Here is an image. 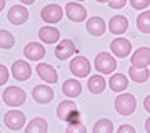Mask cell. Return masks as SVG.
Masks as SVG:
<instances>
[{"instance_id":"34","label":"cell","mask_w":150,"mask_h":133,"mask_svg":"<svg viewBox=\"0 0 150 133\" xmlns=\"http://www.w3.org/2000/svg\"><path fill=\"white\" fill-rule=\"evenodd\" d=\"M22 4H23V5H32L33 2H35V0H20Z\"/></svg>"},{"instance_id":"35","label":"cell","mask_w":150,"mask_h":133,"mask_svg":"<svg viewBox=\"0 0 150 133\" xmlns=\"http://www.w3.org/2000/svg\"><path fill=\"white\" fill-rule=\"evenodd\" d=\"M145 130H147V132L150 133V118L147 120V122H145Z\"/></svg>"},{"instance_id":"20","label":"cell","mask_w":150,"mask_h":133,"mask_svg":"<svg viewBox=\"0 0 150 133\" xmlns=\"http://www.w3.org/2000/svg\"><path fill=\"white\" fill-rule=\"evenodd\" d=\"M62 91H64V93L69 96V98H77V96L82 93L80 82H79V80H75V78L67 80L64 85H62Z\"/></svg>"},{"instance_id":"9","label":"cell","mask_w":150,"mask_h":133,"mask_svg":"<svg viewBox=\"0 0 150 133\" xmlns=\"http://www.w3.org/2000/svg\"><path fill=\"white\" fill-rule=\"evenodd\" d=\"M65 15L69 17L72 22H83L87 17L85 7L80 5L79 2H69L65 5Z\"/></svg>"},{"instance_id":"11","label":"cell","mask_w":150,"mask_h":133,"mask_svg":"<svg viewBox=\"0 0 150 133\" xmlns=\"http://www.w3.org/2000/svg\"><path fill=\"white\" fill-rule=\"evenodd\" d=\"M12 75L15 77V80H20V82L28 80L30 75H32V68H30L28 62H25V60L13 62V65H12Z\"/></svg>"},{"instance_id":"37","label":"cell","mask_w":150,"mask_h":133,"mask_svg":"<svg viewBox=\"0 0 150 133\" xmlns=\"http://www.w3.org/2000/svg\"><path fill=\"white\" fill-rule=\"evenodd\" d=\"M97 2H98V4H107L108 0H97Z\"/></svg>"},{"instance_id":"14","label":"cell","mask_w":150,"mask_h":133,"mask_svg":"<svg viewBox=\"0 0 150 133\" xmlns=\"http://www.w3.org/2000/svg\"><path fill=\"white\" fill-rule=\"evenodd\" d=\"M37 73L38 77L47 82V83H57L59 82V73L57 70L52 67V65H47V63H38L37 65Z\"/></svg>"},{"instance_id":"15","label":"cell","mask_w":150,"mask_h":133,"mask_svg":"<svg viewBox=\"0 0 150 133\" xmlns=\"http://www.w3.org/2000/svg\"><path fill=\"white\" fill-rule=\"evenodd\" d=\"M134 67H149L150 65V48L149 47H140L132 53L130 58Z\"/></svg>"},{"instance_id":"21","label":"cell","mask_w":150,"mask_h":133,"mask_svg":"<svg viewBox=\"0 0 150 133\" xmlns=\"http://www.w3.org/2000/svg\"><path fill=\"white\" fill-rule=\"evenodd\" d=\"M108 85H110V90L113 91H123L129 87V80L123 73H113L108 80Z\"/></svg>"},{"instance_id":"1","label":"cell","mask_w":150,"mask_h":133,"mask_svg":"<svg viewBox=\"0 0 150 133\" xmlns=\"http://www.w3.org/2000/svg\"><path fill=\"white\" fill-rule=\"evenodd\" d=\"M57 117L62 122L79 123L82 118V113L72 100H64V101H60V105L57 106Z\"/></svg>"},{"instance_id":"26","label":"cell","mask_w":150,"mask_h":133,"mask_svg":"<svg viewBox=\"0 0 150 133\" xmlns=\"http://www.w3.org/2000/svg\"><path fill=\"white\" fill-rule=\"evenodd\" d=\"M15 45V37L13 33H10L8 30H0V48L8 50Z\"/></svg>"},{"instance_id":"13","label":"cell","mask_w":150,"mask_h":133,"mask_svg":"<svg viewBox=\"0 0 150 133\" xmlns=\"http://www.w3.org/2000/svg\"><path fill=\"white\" fill-rule=\"evenodd\" d=\"M105 30H107V25L102 17H92L87 20V32L93 37H102Z\"/></svg>"},{"instance_id":"16","label":"cell","mask_w":150,"mask_h":133,"mask_svg":"<svg viewBox=\"0 0 150 133\" xmlns=\"http://www.w3.org/2000/svg\"><path fill=\"white\" fill-rule=\"evenodd\" d=\"M23 55H25L30 62H37V60L43 58V55H45V48H43L42 43L30 42V43L25 45V48H23Z\"/></svg>"},{"instance_id":"23","label":"cell","mask_w":150,"mask_h":133,"mask_svg":"<svg viewBox=\"0 0 150 133\" xmlns=\"http://www.w3.org/2000/svg\"><path fill=\"white\" fill-rule=\"evenodd\" d=\"M87 87H88V90H90L92 93L98 95V93H102V91L105 90L107 82H105V78H103L102 75H93V77H90V78H88Z\"/></svg>"},{"instance_id":"30","label":"cell","mask_w":150,"mask_h":133,"mask_svg":"<svg viewBox=\"0 0 150 133\" xmlns=\"http://www.w3.org/2000/svg\"><path fill=\"white\" fill-rule=\"evenodd\" d=\"M8 70H7V67H4V65H0V87L5 85L7 82H8Z\"/></svg>"},{"instance_id":"29","label":"cell","mask_w":150,"mask_h":133,"mask_svg":"<svg viewBox=\"0 0 150 133\" xmlns=\"http://www.w3.org/2000/svg\"><path fill=\"white\" fill-rule=\"evenodd\" d=\"M150 4V0H130V5L134 7L135 10H144L147 8Z\"/></svg>"},{"instance_id":"32","label":"cell","mask_w":150,"mask_h":133,"mask_svg":"<svg viewBox=\"0 0 150 133\" xmlns=\"http://www.w3.org/2000/svg\"><path fill=\"white\" fill-rule=\"evenodd\" d=\"M117 132H118V133H123V132H127V133H135V128H134V127H130V125H122V127H118V128H117Z\"/></svg>"},{"instance_id":"6","label":"cell","mask_w":150,"mask_h":133,"mask_svg":"<svg viewBox=\"0 0 150 133\" xmlns=\"http://www.w3.org/2000/svg\"><path fill=\"white\" fill-rule=\"evenodd\" d=\"M90 62H88V58H85V57H75V58H72V62H70V72L75 75V77H79V78H83V77H87V75L90 73Z\"/></svg>"},{"instance_id":"22","label":"cell","mask_w":150,"mask_h":133,"mask_svg":"<svg viewBox=\"0 0 150 133\" xmlns=\"http://www.w3.org/2000/svg\"><path fill=\"white\" fill-rule=\"evenodd\" d=\"M129 75L130 78L134 80V82H137V83H144V82H147L150 77V72L147 67H130L129 68Z\"/></svg>"},{"instance_id":"38","label":"cell","mask_w":150,"mask_h":133,"mask_svg":"<svg viewBox=\"0 0 150 133\" xmlns=\"http://www.w3.org/2000/svg\"><path fill=\"white\" fill-rule=\"evenodd\" d=\"M77 2H83V0H77Z\"/></svg>"},{"instance_id":"19","label":"cell","mask_w":150,"mask_h":133,"mask_svg":"<svg viewBox=\"0 0 150 133\" xmlns=\"http://www.w3.org/2000/svg\"><path fill=\"white\" fill-rule=\"evenodd\" d=\"M38 38L45 43H55L60 38V32L55 27H42L38 30Z\"/></svg>"},{"instance_id":"4","label":"cell","mask_w":150,"mask_h":133,"mask_svg":"<svg viewBox=\"0 0 150 133\" xmlns=\"http://www.w3.org/2000/svg\"><path fill=\"white\" fill-rule=\"evenodd\" d=\"M95 68L103 75H110L117 68V62H115V58H113L110 53L102 52L95 57Z\"/></svg>"},{"instance_id":"7","label":"cell","mask_w":150,"mask_h":133,"mask_svg":"<svg viewBox=\"0 0 150 133\" xmlns=\"http://www.w3.org/2000/svg\"><path fill=\"white\" fill-rule=\"evenodd\" d=\"M4 122L10 130H22L25 127V115L20 110H8L4 117Z\"/></svg>"},{"instance_id":"2","label":"cell","mask_w":150,"mask_h":133,"mask_svg":"<svg viewBox=\"0 0 150 133\" xmlns=\"http://www.w3.org/2000/svg\"><path fill=\"white\" fill-rule=\"evenodd\" d=\"M137 108V100L132 93H122L115 98V110L120 115H132Z\"/></svg>"},{"instance_id":"3","label":"cell","mask_w":150,"mask_h":133,"mask_svg":"<svg viewBox=\"0 0 150 133\" xmlns=\"http://www.w3.org/2000/svg\"><path fill=\"white\" fill-rule=\"evenodd\" d=\"M2 98H4V103H7L8 106H20L25 103L27 95L18 87H7L2 93Z\"/></svg>"},{"instance_id":"33","label":"cell","mask_w":150,"mask_h":133,"mask_svg":"<svg viewBox=\"0 0 150 133\" xmlns=\"http://www.w3.org/2000/svg\"><path fill=\"white\" fill-rule=\"evenodd\" d=\"M144 106H145V110H147V112L150 113V95L144 100Z\"/></svg>"},{"instance_id":"5","label":"cell","mask_w":150,"mask_h":133,"mask_svg":"<svg viewBox=\"0 0 150 133\" xmlns=\"http://www.w3.org/2000/svg\"><path fill=\"white\" fill-rule=\"evenodd\" d=\"M40 17H42L43 22H47V23H57V22L62 20V17H64V8L57 4H48L42 8L40 12Z\"/></svg>"},{"instance_id":"10","label":"cell","mask_w":150,"mask_h":133,"mask_svg":"<svg viewBox=\"0 0 150 133\" xmlns=\"http://www.w3.org/2000/svg\"><path fill=\"white\" fill-rule=\"evenodd\" d=\"M32 98L37 103H42V105L50 103V101L54 100V90L48 85H37L32 90Z\"/></svg>"},{"instance_id":"27","label":"cell","mask_w":150,"mask_h":133,"mask_svg":"<svg viewBox=\"0 0 150 133\" xmlns=\"http://www.w3.org/2000/svg\"><path fill=\"white\" fill-rule=\"evenodd\" d=\"M113 132V123L108 118H102L93 125V133H112Z\"/></svg>"},{"instance_id":"36","label":"cell","mask_w":150,"mask_h":133,"mask_svg":"<svg viewBox=\"0 0 150 133\" xmlns=\"http://www.w3.org/2000/svg\"><path fill=\"white\" fill-rule=\"evenodd\" d=\"M4 7H5V0H0V12L4 10Z\"/></svg>"},{"instance_id":"17","label":"cell","mask_w":150,"mask_h":133,"mask_svg":"<svg viewBox=\"0 0 150 133\" xmlns=\"http://www.w3.org/2000/svg\"><path fill=\"white\" fill-rule=\"evenodd\" d=\"M74 53H77V48H75L72 40H62V42L57 45V48H55V57L59 60H67V58H70Z\"/></svg>"},{"instance_id":"8","label":"cell","mask_w":150,"mask_h":133,"mask_svg":"<svg viewBox=\"0 0 150 133\" xmlns=\"http://www.w3.org/2000/svg\"><path fill=\"white\" fill-rule=\"evenodd\" d=\"M110 50H112L113 55H117L120 58H125L132 53V43L127 38H122V37L113 38L112 43H110Z\"/></svg>"},{"instance_id":"18","label":"cell","mask_w":150,"mask_h":133,"mask_svg":"<svg viewBox=\"0 0 150 133\" xmlns=\"http://www.w3.org/2000/svg\"><path fill=\"white\" fill-rule=\"evenodd\" d=\"M108 28H110V32L115 33V35L125 33L127 32V28H129V20H127V17H123V15L112 17L110 22H108Z\"/></svg>"},{"instance_id":"25","label":"cell","mask_w":150,"mask_h":133,"mask_svg":"<svg viewBox=\"0 0 150 133\" xmlns=\"http://www.w3.org/2000/svg\"><path fill=\"white\" fill-rule=\"evenodd\" d=\"M137 28L142 33H150V10L142 12L137 17Z\"/></svg>"},{"instance_id":"12","label":"cell","mask_w":150,"mask_h":133,"mask_svg":"<svg viewBox=\"0 0 150 133\" xmlns=\"http://www.w3.org/2000/svg\"><path fill=\"white\" fill-rule=\"evenodd\" d=\"M7 17H8V22H10V23H13V25H22V23H25L27 18H28V10L23 5H13L10 10H8Z\"/></svg>"},{"instance_id":"28","label":"cell","mask_w":150,"mask_h":133,"mask_svg":"<svg viewBox=\"0 0 150 133\" xmlns=\"http://www.w3.org/2000/svg\"><path fill=\"white\" fill-rule=\"evenodd\" d=\"M67 133H87V128L82 122L79 123H69L67 127Z\"/></svg>"},{"instance_id":"24","label":"cell","mask_w":150,"mask_h":133,"mask_svg":"<svg viewBox=\"0 0 150 133\" xmlns=\"http://www.w3.org/2000/svg\"><path fill=\"white\" fill-rule=\"evenodd\" d=\"M48 125L43 118H33L32 122L25 127V133H47Z\"/></svg>"},{"instance_id":"31","label":"cell","mask_w":150,"mask_h":133,"mask_svg":"<svg viewBox=\"0 0 150 133\" xmlns=\"http://www.w3.org/2000/svg\"><path fill=\"white\" fill-rule=\"evenodd\" d=\"M125 4H127V0H108V5H110V8H113V10L123 8Z\"/></svg>"}]
</instances>
